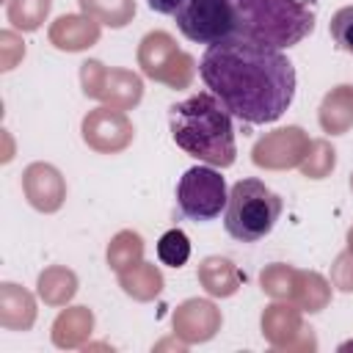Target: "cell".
Wrapping results in <instances>:
<instances>
[{"mask_svg": "<svg viewBox=\"0 0 353 353\" xmlns=\"http://www.w3.org/2000/svg\"><path fill=\"white\" fill-rule=\"evenodd\" d=\"M157 259L165 268H182L190 259V240L182 229H168L157 240Z\"/></svg>", "mask_w": 353, "mask_h": 353, "instance_id": "obj_7", "label": "cell"}, {"mask_svg": "<svg viewBox=\"0 0 353 353\" xmlns=\"http://www.w3.org/2000/svg\"><path fill=\"white\" fill-rule=\"evenodd\" d=\"M199 74L221 105L251 127L279 121L295 99V66L284 50L232 36L210 44L199 61Z\"/></svg>", "mask_w": 353, "mask_h": 353, "instance_id": "obj_1", "label": "cell"}, {"mask_svg": "<svg viewBox=\"0 0 353 353\" xmlns=\"http://www.w3.org/2000/svg\"><path fill=\"white\" fill-rule=\"evenodd\" d=\"M331 39L334 44L342 50V52H350L353 55V6H345L339 8L334 17H331Z\"/></svg>", "mask_w": 353, "mask_h": 353, "instance_id": "obj_8", "label": "cell"}, {"mask_svg": "<svg viewBox=\"0 0 353 353\" xmlns=\"http://www.w3.org/2000/svg\"><path fill=\"white\" fill-rule=\"evenodd\" d=\"M174 143L199 163L229 168L237 157L234 116L221 105L212 91H199L168 110Z\"/></svg>", "mask_w": 353, "mask_h": 353, "instance_id": "obj_2", "label": "cell"}, {"mask_svg": "<svg viewBox=\"0 0 353 353\" xmlns=\"http://www.w3.org/2000/svg\"><path fill=\"white\" fill-rule=\"evenodd\" d=\"M149 3V8L154 11V14H163V17H174L176 14V8L185 3V0H146Z\"/></svg>", "mask_w": 353, "mask_h": 353, "instance_id": "obj_9", "label": "cell"}, {"mask_svg": "<svg viewBox=\"0 0 353 353\" xmlns=\"http://www.w3.org/2000/svg\"><path fill=\"white\" fill-rule=\"evenodd\" d=\"M281 215V199L259 179H240L229 188L223 210V229L237 243H256L268 237Z\"/></svg>", "mask_w": 353, "mask_h": 353, "instance_id": "obj_4", "label": "cell"}, {"mask_svg": "<svg viewBox=\"0 0 353 353\" xmlns=\"http://www.w3.org/2000/svg\"><path fill=\"white\" fill-rule=\"evenodd\" d=\"M237 36L287 50L301 44L317 22L320 0H229Z\"/></svg>", "mask_w": 353, "mask_h": 353, "instance_id": "obj_3", "label": "cell"}, {"mask_svg": "<svg viewBox=\"0 0 353 353\" xmlns=\"http://www.w3.org/2000/svg\"><path fill=\"white\" fill-rule=\"evenodd\" d=\"M174 22H176L179 33L193 44L210 47V44L237 36L229 0H185L176 8Z\"/></svg>", "mask_w": 353, "mask_h": 353, "instance_id": "obj_6", "label": "cell"}, {"mask_svg": "<svg viewBox=\"0 0 353 353\" xmlns=\"http://www.w3.org/2000/svg\"><path fill=\"white\" fill-rule=\"evenodd\" d=\"M229 201L226 179L221 176V168L215 165H193L188 168L176 182V210L182 218L193 223H207L221 218Z\"/></svg>", "mask_w": 353, "mask_h": 353, "instance_id": "obj_5", "label": "cell"}]
</instances>
